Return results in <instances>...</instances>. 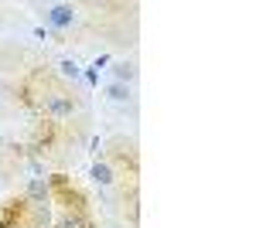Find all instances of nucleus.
I'll list each match as a JSON object with an SVG mask.
<instances>
[{"label": "nucleus", "mask_w": 256, "mask_h": 228, "mask_svg": "<svg viewBox=\"0 0 256 228\" xmlns=\"http://www.w3.org/2000/svg\"><path fill=\"white\" fill-rule=\"evenodd\" d=\"M58 72H62V78H79L82 75V68L72 61V58H62V61H58Z\"/></svg>", "instance_id": "nucleus-8"}, {"label": "nucleus", "mask_w": 256, "mask_h": 228, "mask_svg": "<svg viewBox=\"0 0 256 228\" xmlns=\"http://www.w3.org/2000/svg\"><path fill=\"white\" fill-rule=\"evenodd\" d=\"M102 95H106L110 102H116V106H126V102L134 99V85H123V82H106Z\"/></svg>", "instance_id": "nucleus-5"}, {"label": "nucleus", "mask_w": 256, "mask_h": 228, "mask_svg": "<svg viewBox=\"0 0 256 228\" xmlns=\"http://www.w3.org/2000/svg\"><path fill=\"white\" fill-rule=\"evenodd\" d=\"M89 177H92V184H99V188H113L120 174H116V167H113V160H106V157H102V160H96V164H92Z\"/></svg>", "instance_id": "nucleus-4"}, {"label": "nucleus", "mask_w": 256, "mask_h": 228, "mask_svg": "<svg viewBox=\"0 0 256 228\" xmlns=\"http://www.w3.org/2000/svg\"><path fill=\"white\" fill-rule=\"evenodd\" d=\"M113 82L134 85V82H137V65H134V61H113Z\"/></svg>", "instance_id": "nucleus-7"}, {"label": "nucleus", "mask_w": 256, "mask_h": 228, "mask_svg": "<svg viewBox=\"0 0 256 228\" xmlns=\"http://www.w3.org/2000/svg\"><path fill=\"white\" fill-rule=\"evenodd\" d=\"M44 24L55 31H72L79 24V7L76 3H48L44 7Z\"/></svg>", "instance_id": "nucleus-2"}, {"label": "nucleus", "mask_w": 256, "mask_h": 228, "mask_svg": "<svg viewBox=\"0 0 256 228\" xmlns=\"http://www.w3.org/2000/svg\"><path fill=\"white\" fill-rule=\"evenodd\" d=\"M58 228H96V225L89 222V215H86V211H62Z\"/></svg>", "instance_id": "nucleus-6"}, {"label": "nucleus", "mask_w": 256, "mask_h": 228, "mask_svg": "<svg viewBox=\"0 0 256 228\" xmlns=\"http://www.w3.org/2000/svg\"><path fill=\"white\" fill-rule=\"evenodd\" d=\"M24 205H52V188L44 177H31L24 188Z\"/></svg>", "instance_id": "nucleus-3"}, {"label": "nucleus", "mask_w": 256, "mask_h": 228, "mask_svg": "<svg viewBox=\"0 0 256 228\" xmlns=\"http://www.w3.org/2000/svg\"><path fill=\"white\" fill-rule=\"evenodd\" d=\"M38 109L48 116V119H68V116L76 113V95L65 92V89H52V92L41 99Z\"/></svg>", "instance_id": "nucleus-1"}]
</instances>
